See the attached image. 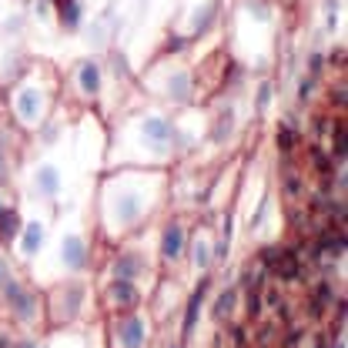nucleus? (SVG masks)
Masks as SVG:
<instances>
[{"label":"nucleus","instance_id":"nucleus-7","mask_svg":"<svg viewBox=\"0 0 348 348\" xmlns=\"http://www.w3.org/2000/svg\"><path fill=\"white\" fill-rule=\"evenodd\" d=\"M80 84H84V90H87V94L97 87V67H84V70H80Z\"/></svg>","mask_w":348,"mask_h":348},{"label":"nucleus","instance_id":"nucleus-10","mask_svg":"<svg viewBox=\"0 0 348 348\" xmlns=\"http://www.w3.org/2000/svg\"><path fill=\"white\" fill-rule=\"evenodd\" d=\"M194 261H198V265H208V248H204V245L194 248Z\"/></svg>","mask_w":348,"mask_h":348},{"label":"nucleus","instance_id":"nucleus-9","mask_svg":"<svg viewBox=\"0 0 348 348\" xmlns=\"http://www.w3.org/2000/svg\"><path fill=\"white\" fill-rule=\"evenodd\" d=\"M40 184H44L47 191H54V188H57V174L50 168H44V171H40Z\"/></svg>","mask_w":348,"mask_h":348},{"label":"nucleus","instance_id":"nucleus-5","mask_svg":"<svg viewBox=\"0 0 348 348\" xmlns=\"http://www.w3.org/2000/svg\"><path fill=\"white\" fill-rule=\"evenodd\" d=\"M20 114L23 117H34L37 114V94L34 90H23L20 94Z\"/></svg>","mask_w":348,"mask_h":348},{"label":"nucleus","instance_id":"nucleus-8","mask_svg":"<svg viewBox=\"0 0 348 348\" xmlns=\"http://www.w3.org/2000/svg\"><path fill=\"white\" fill-rule=\"evenodd\" d=\"M147 134H154V137H168V134H171V127H168V124H161V121H151V124H147Z\"/></svg>","mask_w":348,"mask_h":348},{"label":"nucleus","instance_id":"nucleus-2","mask_svg":"<svg viewBox=\"0 0 348 348\" xmlns=\"http://www.w3.org/2000/svg\"><path fill=\"white\" fill-rule=\"evenodd\" d=\"M141 332H144L141 318H131V322L124 325V345H127V348H137V345H141Z\"/></svg>","mask_w":348,"mask_h":348},{"label":"nucleus","instance_id":"nucleus-6","mask_svg":"<svg viewBox=\"0 0 348 348\" xmlns=\"http://www.w3.org/2000/svg\"><path fill=\"white\" fill-rule=\"evenodd\" d=\"M0 235H3V238L17 235V214H13V211H7L3 218H0Z\"/></svg>","mask_w":348,"mask_h":348},{"label":"nucleus","instance_id":"nucleus-3","mask_svg":"<svg viewBox=\"0 0 348 348\" xmlns=\"http://www.w3.org/2000/svg\"><path fill=\"white\" fill-rule=\"evenodd\" d=\"M178 251H181V228H168V235H164V255L178 258Z\"/></svg>","mask_w":348,"mask_h":348},{"label":"nucleus","instance_id":"nucleus-11","mask_svg":"<svg viewBox=\"0 0 348 348\" xmlns=\"http://www.w3.org/2000/svg\"><path fill=\"white\" fill-rule=\"evenodd\" d=\"M0 281H3V261H0Z\"/></svg>","mask_w":348,"mask_h":348},{"label":"nucleus","instance_id":"nucleus-4","mask_svg":"<svg viewBox=\"0 0 348 348\" xmlns=\"http://www.w3.org/2000/svg\"><path fill=\"white\" fill-rule=\"evenodd\" d=\"M37 245H40V225H27V235H23V248H27V255H34Z\"/></svg>","mask_w":348,"mask_h":348},{"label":"nucleus","instance_id":"nucleus-1","mask_svg":"<svg viewBox=\"0 0 348 348\" xmlns=\"http://www.w3.org/2000/svg\"><path fill=\"white\" fill-rule=\"evenodd\" d=\"M64 258H67L74 268L84 265V245H80L77 238H67V241H64Z\"/></svg>","mask_w":348,"mask_h":348}]
</instances>
